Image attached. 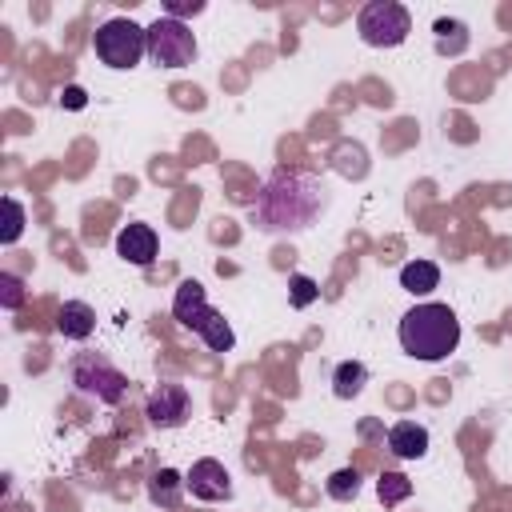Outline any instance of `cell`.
Listing matches in <instances>:
<instances>
[{"label": "cell", "mask_w": 512, "mask_h": 512, "mask_svg": "<svg viewBox=\"0 0 512 512\" xmlns=\"http://www.w3.org/2000/svg\"><path fill=\"white\" fill-rule=\"evenodd\" d=\"M324 208H328V188L320 184V176L280 168L256 200V224L264 232H300Z\"/></svg>", "instance_id": "6da1fadb"}, {"label": "cell", "mask_w": 512, "mask_h": 512, "mask_svg": "<svg viewBox=\"0 0 512 512\" xmlns=\"http://www.w3.org/2000/svg\"><path fill=\"white\" fill-rule=\"evenodd\" d=\"M460 344V320L448 304H416L400 316V348L416 360H444Z\"/></svg>", "instance_id": "7a4b0ae2"}, {"label": "cell", "mask_w": 512, "mask_h": 512, "mask_svg": "<svg viewBox=\"0 0 512 512\" xmlns=\"http://www.w3.org/2000/svg\"><path fill=\"white\" fill-rule=\"evenodd\" d=\"M172 316H176V324H180V328H192V332H196L212 352H228V348L236 344V336H232L228 320L208 304V296H204V284H200V280H180V284H176Z\"/></svg>", "instance_id": "3957f363"}, {"label": "cell", "mask_w": 512, "mask_h": 512, "mask_svg": "<svg viewBox=\"0 0 512 512\" xmlns=\"http://www.w3.org/2000/svg\"><path fill=\"white\" fill-rule=\"evenodd\" d=\"M92 48L108 68H136L148 56V28L132 24L128 16H112L92 32Z\"/></svg>", "instance_id": "277c9868"}, {"label": "cell", "mask_w": 512, "mask_h": 512, "mask_svg": "<svg viewBox=\"0 0 512 512\" xmlns=\"http://www.w3.org/2000/svg\"><path fill=\"white\" fill-rule=\"evenodd\" d=\"M68 380L76 384V392L100 400V404H120L128 392V376L104 356V352H80L68 364Z\"/></svg>", "instance_id": "5b68a950"}, {"label": "cell", "mask_w": 512, "mask_h": 512, "mask_svg": "<svg viewBox=\"0 0 512 512\" xmlns=\"http://www.w3.org/2000/svg\"><path fill=\"white\" fill-rule=\"evenodd\" d=\"M356 32H360V40L372 44V48H396V44L408 40L412 16H408V8L396 4V0H372V4L360 8Z\"/></svg>", "instance_id": "8992f818"}, {"label": "cell", "mask_w": 512, "mask_h": 512, "mask_svg": "<svg viewBox=\"0 0 512 512\" xmlns=\"http://www.w3.org/2000/svg\"><path fill=\"white\" fill-rule=\"evenodd\" d=\"M148 56L160 68H188L196 60V36L184 20L160 16L156 24H148Z\"/></svg>", "instance_id": "52a82bcc"}, {"label": "cell", "mask_w": 512, "mask_h": 512, "mask_svg": "<svg viewBox=\"0 0 512 512\" xmlns=\"http://www.w3.org/2000/svg\"><path fill=\"white\" fill-rule=\"evenodd\" d=\"M192 412V396L184 384L176 380H160L152 392H148V404H144V416L152 428H180Z\"/></svg>", "instance_id": "ba28073f"}, {"label": "cell", "mask_w": 512, "mask_h": 512, "mask_svg": "<svg viewBox=\"0 0 512 512\" xmlns=\"http://www.w3.org/2000/svg\"><path fill=\"white\" fill-rule=\"evenodd\" d=\"M184 484H188V492H192L196 500H228V496H232V476H228V468H224L220 460H212V456L196 460V464L188 468Z\"/></svg>", "instance_id": "9c48e42d"}, {"label": "cell", "mask_w": 512, "mask_h": 512, "mask_svg": "<svg viewBox=\"0 0 512 512\" xmlns=\"http://www.w3.org/2000/svg\"><path fill=\"white\" fill-rule=\"evenodd\" d=\"M156 232H152V224H124L120 232H116V256H124L128 264H136V268H148L152 260H156Z\"/></svg>", "instance_id": "30bf717a"}, {"label": "cell", "mask_w": 512, "mask_h": 512, "mask_svg": "<svg viewBox=\"0 0 512 512\" xmlns=\"http://www.w3.org/2000/svg\"><path fill=\"white\" fill-rule=\"evenodd\" d=\"M388 448H392V456H400V460H420V456L428 452V428L416 424V420H396V424L388 428Z\"/></svg>", "instance_id": "8fae6325"}, {"label": "cell", "mask_w": 512, "mask_h": 512, "mask_svg": "<svg viewBox=\"0 0 512 512\" xmlns=\"http://www.w3.org/2000/svg\"><path fill=\"white\" fill-rule=\"evenodd\" d=\"M96 328V312L84 304V300H64L60 312H56V332L64 340H88Z\"/></svg>", "instance_id": "7c38bea8"}, {"label": "cell", "mask_w": 512, "mask_h": 512, "mask_svg": "<svg viewBox=\"0 0 512 512\" xmlns=\"http://www.w3.org/2000/svg\"><path fill=\"white\" fill-rule=\"evenodd\" d=\"M184 476L176 468H156L152 480H148V500L160 504V508H176L180 504V492H184Z\"/></svg>", "instance_id": "4fadbf2b"}, {"label": "cell", "mask_w": 512, "mask_h": 512, "mask_svg": "<svg viewBox=\"0 0 512 512\" xmlns=\"http://www.w3.org/2000/svg\"><path fill=\"white\" fill-rule=\"evenodd\" d=\"M436 284H440V268L432 260H408L400 268V288L412 292V296H428Z\"/></svg>", "instance_id": "5bb4252c"}, {"label": "cell", "mask_w": 512, "mask_h": 512, "mask_svg": "<svg viewBox=\"0 0 512 512\" xmlns=\"http://www.w3.org/2000/svg\"><path fill=\"white\" fill-rule=\"evenodd\" d=\"M364 384H368V368H364L360 360H344V364H336V372H332V392H336L340 400L360 396Z\"/></svg>", "instance_id": "9a60e30c"}, {"label": "cell", "mask_w": 512, "mask_h": 512, "mask_svg": "<svg viewBox=\"0 0 512 512\" xmlns=\"http://www.w3.org/2000/svg\"><path fill=\"white\" fill-rule=\"evenodd\" d=\"M376 492H380V504L392 508V504H400V500L412 496V480H408L404 472H384V476L376 480Z\"/></svg>", "instance_id": "2e32d148"}, {"label": "cell", "mask_w": 512, "mask_h": 512, "mask_svg": "<svg viewBox=\"0 0 512 512\" xmlns=\"http://www.w3.org/2000/svg\"><path fill=\"white\" fill-rule=\"evenodd\" d=\"M24 232V204L16 196H4V228H0V244H16Z\"/></svg>", "instance_id": "e0dca14e"}, {"label": "cell", "mask_w": 512, "mask_h": 512, "mask_svg": "<svg viewBox=\"0 0 512 512\" xmlns=\"http://www.w3.org/2000/svg\"><path fill=\"white\" fill-rule=\"evenodd\" d=\"M324 488H328L332 500H356V492H360V472H356V468H340V472L328 476Z\"/></svg>", "instance_id": "ac0fdd59"}, {"label": "cell", "mask_w": 512, "mask_h": 512, "mask_svg": "<svg viewBox=\"0 0 512 512\" xmlns=\"http://www.w3.org/2000/svg\"><path fill=\"white\" fill-rule=\"evenodd\" d=\"M316 296H320V284L312 276H304V272L288 276V300H292V308H308V304H316Z\"/></svg>", "instance_id": "d6986e66"}, {"label": "cell", "mask_w": 512, "mask_h": 512, "mask_svg": "<svg viewBox=\"0 0 512 512\" xmlns=\"http://www.w3.org/2000/svg\"><path fill=\"white\" fill-rule=\"evenodd\" d=\"M0 304H4L8 312L24 304V284H20V276H12V272H0Z\"/></svg>", "instance_id": "ffe728a7"}, {"label": "cell", "mask_w": 512, "mask_h": 512, "mask_svg": "<svg viewBox=\"0 0 512 512\" xmlns=\"http://www.w3.org/2000/svg\"><path fill=\"white\" fill-rule=\"evenodd\" d=\"M164 12H168L172 20H180V16H196V12H204V4H200V0H168Z\"/></svg>", "instance_id": "44dd1931"}, {"label": "cell", "mask_w": 512, "mask_h": 512, "mask_svg": "<svg viewBox=\"0 0 512 512\" xmlns=\"http://www.w3.org/2000/svg\"><path fill=\"white\" fill-rule=\"evenodd\" d=\"M60 104H64V108H84V88H76V84H72V88H64Z\"/></svg>", "instance_id": "7402d4cb"}]
</instances>
